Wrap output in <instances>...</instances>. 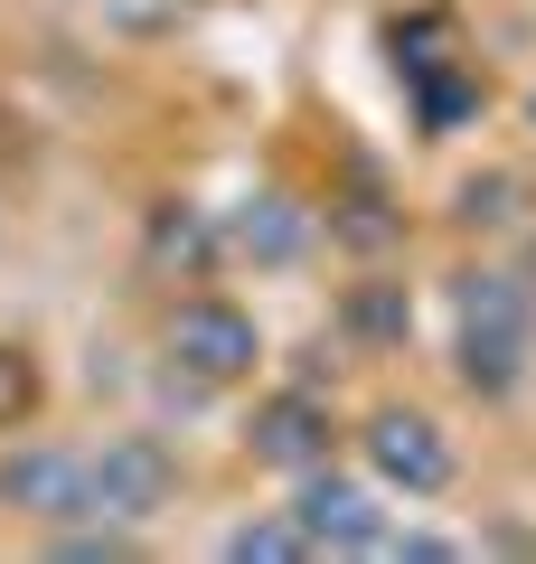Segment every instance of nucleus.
<instances>
[{
    "label": "nucleus",
    "instance_id": "1",
    "mask_svg": "<svg viewBox=\"0 0 536 564\" xmlns=\"http://www.w3.org/2000/svg\"><path fill=\"white\" fill-rule=\"evenodd\" d=\"M452 367L480 404H508L536 367V282L499 273V263H471L452 282Z\"/></svg>",
    "mask_w": 536,
    "mask_h": 564
},
{
    "label": "nucleus",
    "instance_id": "2",
    "mask_svg": "<svg viewBox=\"0 0 536 564\" xmlns=\"http://www.w3.org/2000/svg\"><path fill=\"white\" fill-rule=\"evenodd\" d=\"M170 367L189 386H255V367H264L255 311L226 302V292H189V302L170 311Z\"/></svg>",
    "mask_w": 536,
    "mask_h": 564
},
{
    "label": "nucleus",
    "instance_id": "3",
    "mask_svg": "<svg viewBox=\"0 0 536 564\" xmlns=\"http://www.w3.org/2000/svg\"><path fill=\"white\" fill-rule=\"evenodd\" d=\"M357 452H367V480H377L386 499H442V489L461 480L452 433H442L424 404H377L367 433H357Z\"/></svg>",
    "mask_w": 536,
    "mask_h": 564
},
{
    "label": "nucleus",
    "instance_id": "4",
    "mask_svg": "<svg viewBox=\"0 0 536 564\" xmlns=\"http://www.w3.org/2000/svg\"><path fill=\"white\" fill-rule=\"evenodd\" d=\"M292 518H301V536H311V555H386V536H396L386 489L349 480L339 462H320V470L292 480Z\"/></svg>",
    "mask_w": 536,
    "mask_h": 564
},
{
    "label": "nucleus",
    "instance_id": "5",
    "mask_svg": "<svg viewBox=\"0 0 536 564\" xmlns=\"http://www.w3.org/2000/svg\"><path fill=\"white\" fill-rule=\"evenodd\" d=\"M0 508L29 527H76L95 518V470L76 443H10L0 452Z\"/></svg>",
    "mask_w": 536,
    "mask_h": 564
},
{
    "label": "nucleus",
    "instance_id": "6",
    "mask_svg": "<svg viewBox=\"0 0 536 564\" xmlns=\"http://www.w3.org/2000/svg\"><path fill=\"white\" fill-rule=\"evenodd\" d=\"M85 470H95V518H122V527H151L179 499V452L160 433H104L85 452Z\"/></svg>",
    "mask_w": 536,
    "mask_h": 564
},
{
    "label": "nucleus",
    "instance_id": "7",
    "mask_svg": "<svg viewBox=\"0 0 536 564\" xmlns=\"http://www.w3.org/2000/svg\"><path fill=\"white\" fill-rule=\"evenodd\" d=\"M245 452H255L264 470H320L339 452V423H330V395L320 386H274V395H255V414H245Z\"/></svg>",
    "mask_w": 536,
    "mask_h": 564
},
{
    "label": "nucleus",
    "instance_id": "8",
    "mask_svg": "<svg viewBox=\"0 0 536 564\" xmlns=\"http://www.w3.org/2000/svg\"><path fill=\"white\" fill-rule=\"evenodd\" d=\"M217 217H226V263H255V273H292L320 245V207H301L292 188H245Z\"/></svg>",
    "mask_w": 536,
    "mask_h": 564
},
{
    "label": "nucleus",
    "instance_id": "9",
    "mask_svg": "<svg viewBox=\"0 0 536 564\" xmlns=\"http://www.w3.org/2000/svg\"><path fill=\"white\" fill-rule=\"evenodd\" d=\"M141 254H151L160 273H179V282H207L226 263V217L199 207V198H160L151 217H141Z\"/></svg>",
    "mask_w": 536,
    "mask_h": 564
},
{
    "label": "nucleus",
    "instance_id": "10",
    "mask_svg": "<svg viewBox=\"0 0 536 564\" xmlns=\"http://www.w3.org/2000/svg\"><path fill=\"white\" fill-rule=\"evenodd\" d=\"M396 85H405V104H415V122L424 132H461V122L480 113V66L461 57H424V66H396Z\"/></svg>",
    "mask_w": 536,
    "mask_h": 564
},
{
    "label": "nucleus",
    "instance_id": "11",
    "mask_svg": "<svg viewBox=\"0 0 536 564\" xmlns=\"http://www.w3.org/2000/svg\"><path fill=\"white\" fill-rule=\"evenodd\" d=\"M405 329H415V292L396 273H357L339 292V339L349 348H405Z\"/></svg>",
    "mask_w": 536,
    "mask_h": 564
},
{
    "label": "nucleus",
    "instance_id": "12",
    "mask_svg": "<svg viewBox=\"0 0 536 564\" xmlns=\"http://www.w3.org/2000/svg\"><path fill=\"white\" fill-rule=\"evenodd\" d=\"M226 564H301L311 555V536H301V518L292 508H274V518H245V527H226V545H217Z\"/></svg>",
    "mask_w": 536,
    "mask_h": 564
},
{
    "label": "nucleus",
    "instance_id": "13",
    "mask_svg": "<svg viewBox=\"0 0 536 564\" xmlns=\"http://www.w3.org/2000/svg\"><path fill=\"white\" fill-rule=\"evenodd\" d=\"M461 226H517L527 217V180L517 170H480V180H461Z\"/></svg>",
    "mask_w": 536,
    "mask_h": 564
},
{
    "label": "nucleus",
    "instance_id": "14",
    "mask_svg": "<svg viewBox=\"0 0 536 564\" xmlns=\"http://www.w3.org/2000/svg\"><path fill=\"white\" fill-rule=\"evenodd\" d=\"M39 404H47V377H39V358L0 339V433H29V423H39Z\"/></svg>",
    "mask_w": 536,
    "mask_h": 564
},
{
    "label": "nucleus",
    "instance_id": "15",
    "mask_svg": "<svg viewBox=\"0 0 536 564\" xmlns=\"http://www.w3.org/2000/svg\"><path fill=\"white\" fill-rule=\"evenodd\" d=\"M320 226H330V236H349L357 254H377V245H396V217H386V198H349V207L330 198V217H320Z\"/></svg>",
    "mask_w": 536,
    "mask_h": 564
},
{
    "label": "nucleus",
    "instance_id": "16",
    "mask_svg": "<svg viewBox=\"0 0 536 564\" xmlns=\"http://www.w3.org/2000/svg\"><path fill=\"white\" fill-rule=\"evenodd\" d=\"M527 132H536V85H527Z\"/></svg>",
    "mask_w": 536,
    "mask_h": 564
},
{
    "label": "nucleus",
    "instance_id": "17",
    "mask_svg": "<svg viewBox=\"0 0 536 564\" xmlns=\"http://www.w3.org/2000/svg\"><path fill=\"white\" fill-rule=\"evenodd\" d=\"M527 282H536V254H527Z\"/></svg>",
    "mask_w": 536,
    "mask_h": 564
}]
</instances>
